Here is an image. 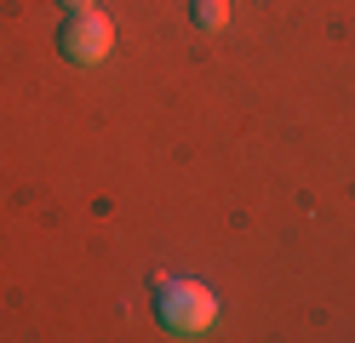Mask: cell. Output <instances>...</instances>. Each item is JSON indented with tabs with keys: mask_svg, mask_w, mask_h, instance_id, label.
<instances>
[{
	"mask_svg": "<svg viewBox=\"0 0 355 343\" xmlns=\"http://www.w3.org/2000/svg\"><path fill=\"white\" fill-rule=\"evenodd\" d=\"M155 315L178 337H207L212 320H218V297L201 281H161L155 286Z\"/></svg>",
	"mask_w": 355,
	"mask_h": 343,
	"instance_id": "obj_1",
	"label": "cell"
},
{
	"mask_svg": "<svg viewBox=\"0 0 355 343\" xmlns=\"http://www.w3.org/2000/svg\"><path fill=\"white\" fill-rule=\"evenodd\" d=\"M58 46H63V58H69V63H103L109 46H115V23H109L103 12H92V6H86V12H69Z\"/></svg>",
	"mask_w": 355,
	"mask_h": 343,
	"instance_id": "obj_2",
	"label": "cell"
},
{
	"mask_svg": "<svg viewBox=\"0 0 355 343\" xmlns=\"http://www.w3.org/2000/svg\"><path fill=\"white\" fill-rule=\"evenodd\" d=\"M195 23H201V29H224L230 23V0H195Z\"/></svg>",
	"mask_w": 355,
	"mask_h": 343,
	"instance_id": "obj_3",
	"label": "cell"
},
{
	"mask_svg": "<svg viewBox=\"0 0 355 343\" xmlns=\"http://www.w3.org/2000/svg\"><path fill=\"white\" fill-rule=\"evenodd\" d=\"M63 12H86V6H98V0H58Z\"/></svg>",
	"mask_w": 355,
	"mask_h": 343,
	"instance_id": "obj_4",
	"label": "cell"
}]
</instances>
